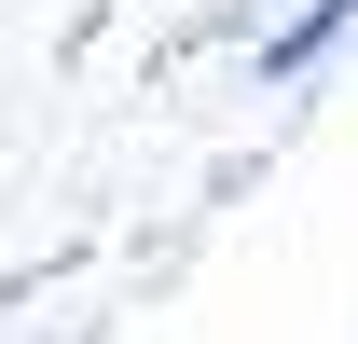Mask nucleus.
Here are the masks:
<instances>
[{"instance_id":"nucleus-1","label":"nucleus","mask_w":358,"mask_h":344,"mask_svg":"<svg viewBox=\"0 0 358 344\" xmlns=\"http://www.w3.org/2000/svg\"><path fill=\"white\" fill-rule=\"evenodd\" d=\"M345 28H358V0H303V14H289V28L262 42V83H303V69L345 42Z\"/></svg>"}]
</instances>
